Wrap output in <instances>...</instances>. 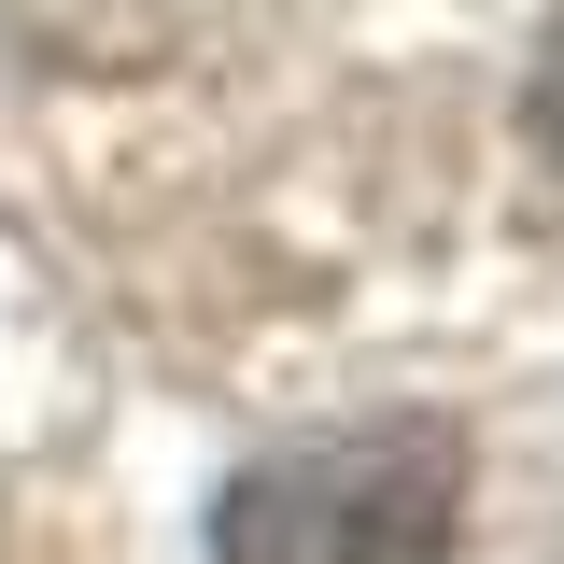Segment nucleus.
<instances>
[{
    "label": "nucleus",
    "instance_id": "nucleus-1",
    "mask_svg": "<svg viewBox=\"0 0 564 564\" xmlns=\"http://www.w3.org/2000/svg\"><path fill=\"white\" fill-rule=\"evenodd\" d=\"M452 522H466V437L352 423V437H296L212 494V564H437Z\"/></svg>",
    "mask_w": 564,
    "mask_h": 564
},
{
    "label": "nucleus",
    "instance_id": "nucleus-2",
    "mask_svg": "<svg viewBox=\"0 0 564 564\" xmlns=\"http://www.w3.org/2000/svg\"><path fill=\"white\" fill-rule=\"evenodd\" d=\"M522 128H536V170L564 184V14H551V43H536V70H522Z\"/></svg>",
    "mask_w": 564,
    "mask_h": 564
}]
</instances>
